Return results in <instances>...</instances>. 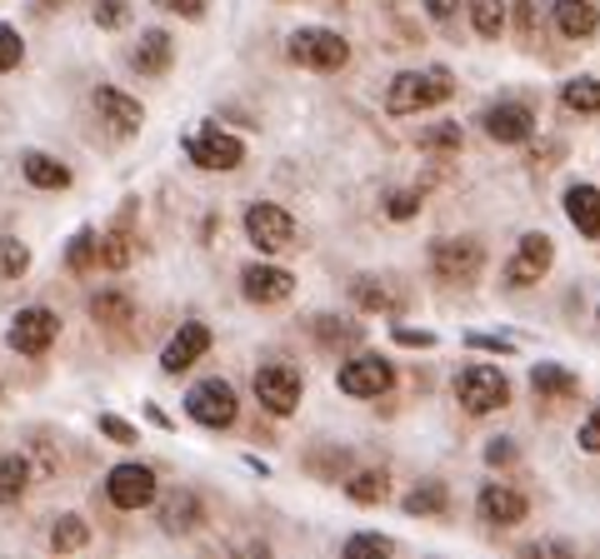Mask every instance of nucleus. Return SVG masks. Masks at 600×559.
Instances as JSON below:
<instances>
[{"label": "nucleus", "instance_id": "c85d7f7f", "mask_svg": "<svg viewBox=\"0 0 600 559\" xmlns=\"http://www.w3.org/2000/svg\"><path fill=\"white\" fill-rule=\"evenodd\" d=\"M131 255H135V240H131V230L126 226H116V230L100 235V265L106 270H126L131 265Z\"/></svg>", "mask_w": 600, "mask_h": 559}, {"label": "nucleus", "instance_id": "6e6552de", "mask_svg": "<svg viewBox=\"0 0 600 559\" xmlns=\"http://www.w3.org/2000/svg\"><path fill=\"white\" fill-rule=\"evenodd\" d=\"M55 335H61V320H55L45 305H31V310H21L11 320V335H6V344H11L15 355H45L55 344Z\"/></svg>", "mask_w": 600, "mask_h": 559}, {"label": "nucleus", "instance_id": "dca6fc26", "mask_svg": "<svg viewBox=\"0 0 600 559\" xmlns=\"http://www.w3.org/2000/svg\"><path fill=\"white\" fill-rule=\"evenodd\" d=\"M476 509H480V519H486V525H501V529L521 525V519L531 515V505H525L521 490H505V484H486V490H480V500H476Z\"/></svg>", "mask_w": 600, "mask_h": 559}, {"label": "nucleus", "instance_id": "412c9836", "mask_svg": "<svg viewBox=\"0 0 600 559\" xmlns=\"http://www.w3.org/2000/svg\"><path fill=\"white\" fill-rule=\"evenodd\" d=\"M566 216H570V226H576L580 235H590V240L600 235V190L596 185H570L566 190Z\"/></svg>", "mask_w": 600, "mask_h": 559}, {"label": "nucleus", "instance_id": "4be33fe9", "mask_svg": "<svg viewBox=\"0 0 600 559\" xmlns=\"http://www.w3.org/2000/svg\"><path fill=\"white\" fill-rule=\"evenodd\" d=\"M531 390L541 399H570V395H580V380L570 370L550 365V360H541V365H531Z\"/></svg>", "mask_w": 600, "mask_h": 559}, {"label": "nucleus", "instance_id": "cd10ccee", "mask_svg": "<svg viewBox=\"0 0 600 559\" xmlns=\"http://www.w3.org/2000/svg\"><path fill=\"white\" fill-rule=\"evenodd\" d=\"M25 484H31V464L21 454H6L0 460V505H15L25 495Z\"/></svg>", "mask_w": 600, "mask_h": 559}, {"label": "nucleus", "instance_id": "c756f323", "mask_svg": "<svg viewBox=\"0 0 600 559\" xmlns=\"http://www.w3.org/2000/svg\"><path fill=\"white\" fill-rule=\"evenodd\" d=\"M346 495L356 500V505H381V500L391 495V484H385L381 470H360V474H350L346 480Z\"/></svg>", "mask_w": 600, "mask_h": 559}, {"label": "nucleus", "instance_id": "c9c22d12", "mask_svg": "<svg viewBox=\"0 0 600 559\" xmlns=\"http://www.w3.org/2000/svg\"><path fill=\"white\" fill-rule=\"evenodd\" d=\"M360 555H395V539H385V535H356V539H346V559H360Z\"/></svg>", "mask_w": 600, "mask_h": 559}, {"label": "nucleus", "instance_id": "393cba45", "mask_svg": "<svg viewBox=\"0 0 600 559\" xmlns=\"http://www.w3.org/2000/svg\"><path fill=\"white\" fill-rule=\"evenodd\" d=\"M560 106H566L570 116H596V110H600V80L596 76L566 80V90H560Z\"/></svg>", "mask_w": 600, "mask_h": 559}, {"label": "nucleus", "instance_id": "a18cd8bd", "mask_svg": "<svg viewBox=\"0 0 600 559\" xmlns=\"http://www.w3.org/2000/svg\"><path fill=\"white\" fill-rule=\"evenodd\" d=\"M155 6H161V11L186 15V21H200V15H206V6H200V0H155Z\"/></svg>", "mask_w": 600, "mask_h": 559}, {"label": "nucleus", "instance_id": "f03ea898", "mask_svg": "<svg viewBox=\"0 0 600 559\" xmlns=\"http://www.w3.org/2000/svg\"><path fill=\"white\" fill-rule=\"evenodd\" d=\"M291 61L295 65H310V70H320V76H330V70H346L350 61V45L340 41L336 31H326V25H301V31L291 35Z\"/></svg>", "mask_w": 600, "mask_h": 559}, {"label": "nucleus", "instance_id": "9d476101", "mask_svg": "<svg viewBox=\"0 0 600 559\" xmlns=\"http://www.w3.org/2000/svg\"><path fill=\"white\" fill-rule=\"evenodd\" d=\"M106 500L116 509H145L155 500V470L151 464H116L106 480Z\"/></svg>", "mask_w": 600, "mask_h": 559}, {"label": "nucleus", "instance_id": "79ce46f5", "mask_svg": "<svg viewBox=\"0 0 600 559\" xmlns=\"http://www.w3.org/2000/svg\"><path fill=\"white\" fill-rule=\"evenodd\" d=\"M100 435H110L116 445H135V425H126L120 415H100Z\"/></svg>", "mask_w": 600, "mask_h": 559}, {"label": "nucleus", "instance_id": "2f4dec72", "mask_svg": "<svg viewBox=\"0 0 600 559\" xmlns=\"http://www.w3.org/2000/svg\"><path fill=\"white\" fill-rule=\"evenodd\" d=\"M66 265L76 270V275H86V270H96V265H100V235H96V230H80V235L70 240Z\"/></svg>", "mask_w": 600, "mask_h": 559}, {"label": "nucleus", "instance_id": "de8ad7c7", "mask_svg": "<svg viewBox=\"0 0 600 559\" xmlns=\"http://www.w3.org/2000/svg\"><path fill=\"white\" fill-rule=\"evenodd\" d=\"M521 31L525 35L541 31V0H521Z\"/></svg>", "mask_w": 600, "mask_h": 559}, {"label": "nucleus", "instance_id": "a878e982", "mask_svg": "<svg viewBox=\"0 0 600 559\" xmlns=\"http://www.w3.org/2000/svg\"><path fill=\"white\" fill-rule=\"evenodd\" d=\"M90 315H96L100 325H126V320H135V300L126 291H100L96 300H90Z\"/></svg>", "mask_w": 600, "mask_h": 559}, {"label": "nucleus", "instance_id": "37998d69", "mask_svg": "<svg viewBox=\"0 0 600 559\" xmlns=\"http://www.w3.org/2000/svg\"><path fill=\"white\" fill-rule=\"evenodd\" d=\"M580 450L600 454V405L590 409V419H586V425H580Z\"/></svg>", "mask_w": 600, "mask_h": 559}, {"label": "nucleus", "instance_id": "a211bd4d", "mask_svg": "<svg viewBox=\"0 0 600 559\" xmlns=\"http://www.w3.org/2000/svg\"><path fill=\"white\" fill-rule=\"evenodd\" d=\"M200 495L196 490H171V495L161 500V529L165 535H190V529L200 525Z\"/></svg>", "mask_w": 600, "mask_h": 559}, {"label": "nucleus", "instance_id": "f3484780", "mask_svg": "<svg viewBox=\"0 0 600 559\" xmlns=\"http://www.w3.org/2000/svg\"><path fill=\"white\" fill-rule=\"evenodd\" d=\"M96 110H100V120H106L116 135H131V130H141V120H145V110H141V100H131L126 90H96Z\"/></svg>", "mask_w": 600, "mask_h": 559}, {"label": "nucleus", "instance_id": "7ed1b4c3", "mask_svg": "<svg viewBox=\"0 0 600 559\" xmlns=\"http://www.w3.org/2000/svg\"><path fill=\"white\" fill-rule=\"evenodd\" d=\"M456 399L470 415H491V409H501L505 399H511V380L495 365H466L456 375Z\"/></svg>", "mask_w": 600, "mask_h": 559}, {"label": "nucleus", "instance_id": "0eeeda50", "mask_svg": "<svg viewBox=\"0 0 600 559\" xmlns=\"http://www.w3.org/2000/svg\"><path fill=\"white\" fill-rule=\"evenodd\" d=\"M480 265H486L480 240H436V245H430V270H436L440 280H450V285L480 280Z\"/></svg>", "mask_w": 600, "mask_h": 559}, {"label": "nucleus", "instance_id": "bb28decb", "mask_svg": "<svg viewBox=\"0 0 600 559\" xmlns=\"http://www.w3.org/2000/svg\"><path fill=\"white\" fill-rule=\"evenodd\" d=\"M401 505H405V515H446L450 495H446V484L440 480H430V484H421V490H411Z\"/></svg>", "mask_w": 600, "mask_h": 559}, {"label": "nucleus", "instance_id": "8fccbe9b", "mask_svg": "<svg viewBox=\"0 0 600 559\" xmlns=\"http://www.w3.org/2000/svg\"><path fill=\"white\" fill-rule=\"evenodd\" d=\"M35 6H41V11H55V6H66V0H35Z\"/></svg>", "mask_w": 600, "mask_h": 559}, {"label": "nucleus", "instance_id": "a19ab883", "mask_svg": "<svg viewBox=\"0 0 600 559\" xmlns=\"http://www.w3.org/2000/svg\"><path fill=\"white\" fill-rule=\"evenodd\" d=\"M470 350H486V355H511L515 340H505V335H466Z\"/></svg>", "mask_w": 600, "mask_h": 559}, {"label": "nucleus", "instance_id": "6ab92c4d", "mask_svg": "<svg viewBox=\"0 0 600 559\" xmlns=\"http://www.w3.org/2000/svg\"><path fill=\"white\" fill-rule=\"evenodd\" d=\"M596 25H600L596 0H556V31L566 41H586V35H596Z\"/></svg>", "mask_w": 600, "mask_h": 559}, {"label": "nucleus", "instance_id": "09e8293b", "mask_svg": "<svg viewBox=\"0 0 600 559\" xmlns=\"http://www.w3.org/2000/svg\"><path fill=\"white\" fill-rule=\"evenodd\" d=\"M456 6H460V0H426V11L436 15V21H450V15H456Z\"/></svg>", "mask_w": 600, "mask_h": 559}, {"label": "nucleus", "instance_id": "20e7f679", "mask_svg": "<svg viewBox=\"0 0 600 559\" xmlns=\"http://www.w3.org/2000/svg\"><path fill=\"white\" fill-rule=\"evenodd\" d=\"M236 409H240L236 390H230L220 375L190 385V395H186V415L196 419V425H206V430H226V425H236Z\"/></svg>", "mask_w": 600, "mask_h": 559}, {"label": "nucleus", "instance_id": "c03bdc74", "mask_svg": "<svg viewBox=\"0 0 600 559\" xmlns=\"http://www.w3.org/2000/svg\"><path fill=\"white\" fill-rule=\"evenodd\" d=\"M395 344H405V350H430V344H436V335L430 330H395Z\"/></svg>", "mask_w": 600, "mask_h": 559}, {"label": "nucleus", "instance_id": "1a4fd4ad", "mask_svg": "<svg viewBox=\"0 0 600 559\" xmlns=\"http://www.w3.org/2000/svg\"><path fill=\"white\" fill-rule=\"evenodd\" d=\"M336 385L346 390V395H356V399H375V395H385V390L395 385V370H391V360H381V355H356V360L340 365Z\"/></svg>", "mask_w": 600, "mask_h": 559}, {"label": "nucleus", "instance_id": "72a5a7b5", "mask_svg": "<svg viewBox=\"0 0 600 559\" xmlns=\"http://www.w3.org/2000/svg\"><path fill=\"white\" fill-rule=\"evenodd\" d=\"M356 300H360V310H381V315L401 310V300H395L385 285H375V280H356Z\"/></svg>", "mask_w": 600, "mask_h": 559}, {"label": "nucleus", "instance_id": "7c9ffc66", "mask_svg": "<svg viewBox=\"0 0 600 559\" xmlns=\"http://www.w3.org/2000/svg\"><path fill=\"white\" fill-rule=\"evenodd\" d=\"M51 545L61 549V555H76V549L90 545V525L80 515H61L55 519V529H51Z\"/></svg>", "mask_w": 600, "mask_h": 559}, {"label": "nucleus", "instance_id": "f8f14e48", "mask_svg": "<svg viewBox=\"0 0 600 559\" xmlns=\"http://www.w3.org/2000/svg\"><path fill=\"white\" fill-rule=\"evenodd\" d=\"M246 235H251L255 250H265V255H275V250H285L295 240V220L285 216L281 205H251L246 210Z\"/></svg>", "mask_w": 600, "mask_h": 559}, {"label": "nucleus", "instance_id": "f257e3e1", "mask_svg": "<svg viewBox=\"0 0 600 559\" xmlns=\"http://www.w3.org/2000/svg\"><path fill=\"white\" fill-rule=\"evenodd\" d=\"M450 90H456V80H450L446 65L405 70V76H395L391 90H385V110H391V116H421V110H430V106H446Z\"/></svg>", "mask_w": 600, "mask_h": 559}, {"label": "nucleus", "instance_id": "58836bf2", "mask_svg": "<svg viewBox=\"0 0 600 559\" xmlns=\"http://www.w3.org/2000/svg\"><path fill=\"white\" fill-rule=\"evenodd\" d=\"M385 216H391V220H411V216H421V190H395L391 200H385Z\"/></svg>", "mask_w": 600, "mask_h": 559}, {"label": "nucleus", "instance_id": "ddd939ff", "mask_svg": "<svg viewBox=\"0 0 600 559\" xmlns=\"http://www.w3.org/2000/svg\"><path fill=\"white\" fill-rule=\"evenodd\" d=\"M531 130H535V116L525 100H501V106L486 110V135L495 145H521V140H531Z\"/></svg>", "mask_w": 600, "mask_h": 559}, {"label": "nucleus", "instance_id": "4c0bfd02", "mask_svg": "<svg viewBox=\"0 0 600 559\" xmlns=\"http://www.w3.org/2000/svg\"><path fill=\"white\" fill-rule=\"evenodd\" d=\"M126 21H131V0H96V25L120 31Z\"/></svg>", "mask_w": 600, "mask_h": 559}, {"label": "nucleus", "instance_id": "4468645a", "mask_svg": "<svg viewBox=\"0 0 600 559\" xmlns=\"http://www.w3.org/2000/svg\"><path fill=\"white\" fill-rule=\"evenodd\" d=\"M210 350V330L200 320H186L181 330L171 335V344H165V355H161V370L165 375H181V370H190L200 355Z\"/></svg>", "mask_w": 600, "mask_h": 559}, {"label": "nucleus", "instance_id": "5701e85b", "mask_svg": "<svg viewBox=\"0 0 600 559\" xmlns=\"http://www.w3.org/2000/svg\"><path fill=\"white\" fill-rule=\"evenodd\" d=\"M316 340L326 344V350H360V340H366V330H360L356 320H336V315H316Z\"/></svg>", "mask_w": 600, "mask_h": 559}, {"label": "nucleus", "instance_id": "473e14b6", "mask_svg": "<svg viewBox=\"0 0 600 559\" xmlns=\"http://www.w3.org/2000/svg\"><path fill=\"white\" fill-rule=\"evenodd\" d=\"M470 21H476V31L486 35V41H495V35L505 31V6L501 0H470Z\"/></svg>", "mask_w": 600, "mask_h": 559}, {"label": "nucleus", "instance_id": "49530a36", "mask_svg": "<svg viewBox=\"0 0 600 559\" xmlns=\"http://www.w3.org/2000/svg\"><path fill=\"white\" fill-rule=\"evenodd\" d=\"M511 460H515L511 440H491V445H486V464H511Z\"/></svg>", "mask_w": 600, "mask_h": 559}, {"label": "nucleus", "instance_id": "b1692460", "mask_svg": "<svg viewBox=\"0 0 600 559\" xmlns=\"http://www.w3.org/2000/svg\"><path fill=\"white\" fill-rule=\"evenodd\" d=\"M25 180L41 185V190H66V185H70V171L55 161V155L31 151V155H25Z\"/></svg>", "mask_w": 600, "mask_h": 559}, {"label": "nucleus", "instance_id": "ea45409f", "mask_svg": "<svg viewBox=\"0 0 600 559\" xmlns=\"http://www.w3.org/2000/svg\"><path fill=\"white\" fill-rule=\"evenodd\" d=\"M21 55H25L21 35H15L11 25H0V70H15V65H21Z\"/></svg>", "mask_w": 600, "mask_h": 559}, {"label": "nucleus", "instance_id": "9b49d317", "mask_svg": "<svg viewBox=\"0 0 600 559\" xmlns=\"http://www.w3.org/2000/svg\"><path fill=\"white\" fill-rule=\"evenodd\" d=\"M550 260H556V245H550V235H541V230L521 235V245H515L511 265H505V285H515V291L535 285V280L550 270Z\"/></svg>", "mask_w": 600, "mask_h": 559}, {"label": "nucleus", "instance_id": "423d86ee", "mask_svg": "<svg viewBox=\"0 0 600 559\" xmlns=\"http://www.w3.org/2000/svg\"><path fill=\"white\" fill-rule=\"evenodd\" d=\"M301 395H306L301 370H291V365H261L255 370V399H261V409H271V415H295Z\"/></svg>", "mask_w": 600, "mask_h": 559}, {"label": "nucleus", "instance_id": "aec40b11", "mask_svg": "<svg viewBox=\"0 0 600 559\" xmlns=\"http://www.w3.org/2000/svg\"><path fill=\"white\" fill-rule=\"evenodd\" d=\"M171 61H175V41L165 31H145L141 45L131 51V65L141 70V76H165V70H171Z\"/></svg>", "mask_w": 600, "mask_h": 559}, {"label": "nucleus", "instance_id": "2eb2a0df", "mask_svg": "<svg viewBox=\"0 0 600 559\" xmlns=\"http://www.w3.org/2000/svg\"><path fill=\"white\" fill-rule=\"evenodd\" d=\"M240 291H246L251 305H275L295 291V280H291V270H281V265H246L240 270Z\"/></svg>", "mask_w": 600, "mask_h": 559}, {"label": "nucleus", "instance_id": "f704fd0d", "mask_svg": "<svg viewBox=\"0 0 600 559\" xmlns=\"http://www.w3.org/2000/svg\"><path fill=\"white\" fill-rule=\"evenodd\" d=\"M421 151L456 155L460 151V125H430V130H421Z\"/></svg>", "mask_w": 600, "mask_h": 559}, {"label": "nucleus", "instance_id": "e433bc0d", "mask_svg": "<svg viewBox=\"0 0 600 559\" xmlns=\"http://www.w3.org/2000/svg\"><path fill=\"white\" fill-rule=\"evenodd\" d=\"M25 265H31V250L21 240H0V275H25Z\"/></svg>", "mask_w": 600, "mask_h": 559}, {"label": "nucleus", "instance_id": "39448f33", "mask_svg": "<svg viewBox=\"0 0 600 559\" xmlns=\"http://www.w3.org/2000/svg\"><path fill=\"white\" fill-rule=\"evenodd\" d=\"M181 145H186V155L200 171H236V165L246 161V145H240L236 135H226L220 125H200L196 135H186Z\"/></svg>", "mask_w": 600, "mask_h": 559}]
</instances>
